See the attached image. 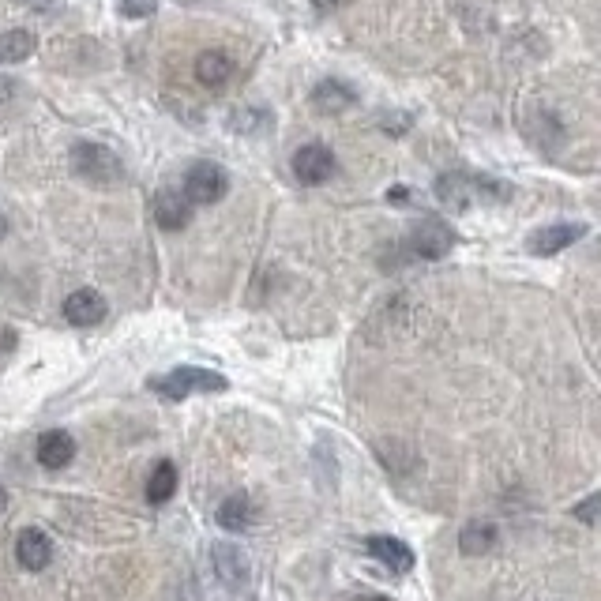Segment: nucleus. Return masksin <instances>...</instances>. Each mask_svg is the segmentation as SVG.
I'll return each mask as SVG.
<instances>
[{
  "label": "nucleus",
  "instance_id": "f257e3e1",
  "mask_svg": "<svg viewBox=\"0 0 601 601\" xmlns=\"http://www.w3.org/2000/svg\"><path fill=\"white\" fill-rule=\"evenodd\" d=\"M436 196L444 207L451 211H466V207H474V203H500L511 196L508 185H500L496 177H466V173H444L440 181H436Z\"/></svg>",
  "mask_w": 601,
  "mask_h": 601
},
{
  "label": "nucleus",
  "instance_id": "f03ea898",
  "mask_svg": "<svg viewBox=\"0 0 601 601\" xmlns=\"http://www.w3.org/2000/svg\"><path fill=\"white\" fill-rule=\"evenodd\" d=\"M147 387L170 402H181L188 395H211V391H226V376H218L200 365H181V369L166 372V376H151Z\"/></svg>",
  "mask_w": 601,
  "mask_h": 601
},
{
  "label": "nucleus",
  "instance_id": "7ed1b4c3",
  "mask_svg": "<svg viewBox=\"0 0 601 601\" xmlns=\"http://www.w3.org/2000/svg\"><path fill=\"white\" fill-rule=\"evenodd\" d=\"M72 173L94 188H117L124 181L121 158L102 143H76L72 147Z\"/></svg>",
  "mask_w": 601,
  "mask_h": 601
},
{
  "label": "nucleus",
  "instance_id": "20e7f679",
  "mask_svg": "<svg viewBox=\"0 0 601 601\" xmlns=\"http://www.w3.org/2000/svg\"><path fill=\"white\" fill-rule=\"evenodd\" d=\"M185 200L196 207H211V203H218L226 192H230V173L222 170L218 162H196L192 170L185 173Z\"/></svg>",
  "mask_w": 601,
  "mask_h": 601
},
{
  "label": "nucleus",
  "instance_id": "39448f33",
  "mask_svg": "<svg viewBox=\"0 0 601 601\" xmlns=\"http://www.w3.org/2000/svg\"><path fill=\"white\" fill-rule=\"evenodd\" d=\"M207 560H211V571L222 579V586H230V590H241V586H248V579H252L248 556L241 553L237 545H230V541H215V545L207 549Z\"/></svg>",
  "mask_w": 601,
  "mask_h": 601
},
{
  "label": "nucleus",
  "instance_id": "423d86ee",
  "mask_svg": "<svg viewBox=\"0 0 601 601\" xmlns=\"http://www.w3.org/2000/svg\"><path fill=\"white\" fill-rule=\"evenodd\" d=\"M451 245H455V233L440 218H421L414 226V233H410V248H414V256H421V260H444L447 252H451Z\"/></svg>",
  "mask_w": 601,
  "mask_h": 601
},
{
  "label": "nucleus",
  "instance_id": "0eeeda50",
  "mask_svg": "<svg viewBox=\"0 0 601 601\" xmlns=\"http://www.w3.org/2000/svg\"><path fill=\"white\" fill-rule=\"evenodd\" d=\"M335 173V155L324 143H305L297 155H293V177L301 185H324Z\"/></svg>",
  "mask_w": 601,
  "mask_h": 601
},
{
  "label": "nucleus",
  "instance_id": "6e6552de",
  "mask_svg": "<svg viewBox=\"0 0 601 601\" xmlns=\"http://www.w3.org/2000/svg\"><path fill=\"white\" fill-rule=\"evenodd\" d=\"M579 237H586L583 222H556V226H541V230L530 233L526 252H530V256H556V252H564V248L575 245Z\"/></svg>",
  "mask_w": 601,
  "mask_h": 601
},
{
  "label": "nucleus",
  "instance_id": "1a4fd4ad",
  "mask_svg": "<svg viewBox=\"0 0 601 601\" xmlns=\"http://www.w3.org/2000/svg\"><path fill=\"white\" fill-rule=\"evenodd\" d=\"M365 553H369L376 564H384L391 575H406V571L414 568V549L399 538H387V534L365 538Z\"/></svg>",
  "mask_w": 601,
  "mask_h": 601
},
{
  "label": "nucleus",
  "instance_id": "9d476101",
  "mask_svg": "<svg viewBox=\"0 0 601 601\" xmlns=\"http://www.w3.org/2000/svg\"><path fill=\"white\" fill-rule=\"evenodd\" d=\"M106 297L98 290H76L68 301H64V320L72 327H94V324H102L106 320Z\"/></svg>",
  "mask_w": 601,
  "mask_h": 601
},
{
  "label": "nucleus",
  "instance_id": "9b49d317",
  "mask_svg": "<svg viewBox=\"0 0 601 601\" xmlns=\"http://www.w3.org/2000/svg\"><path fill=\"white\" fill-rule=\"evenodd\" d=\"M151 211H155V222L162 230H185L188 222H192V203L185 200V192H177V188H162L151 203Z\"/></svg>",
  "mask_w": 601,
  "mask_h": 601
},
{
  "label": "nucleus",
  "instance_id": "f8f14e48",
  "mask_svg": "<svg viewBox=\"0 0 601 601\" xmlns=\"http://www.w3.org/2000/svg\"><path fill=\"white\" fill-rule=\"evenodd\" d=\"M16 560H19V568L23 571H46L49 560H53V541H49L42 530H34V526L19 530Z\"/></svg>",
  "mask_w": 601,
  "mask_h": 601
},
{
  "label": "nucleus",
  "instance_id": "ddd939ff",
  "mask_svg": "<svg viewBox=\"0 0 601 601\" xmlns=\"http://www.w3.org/2000/svg\"><path fill=\"white\" fill-rule=\"evenodd\" d=\"M76 459V440H72V432L64 429H49L38 436V463L46 466V470H61Z\"/></svg>",
  "mask_w": 601,
  "mask_h": 601
},
{
  "label": "nucleus",
  "instance_id": "4468645a",
  "mask_svg": "<svg viewBox=\"0 0 601 601\" xmlns=\"http://www.w3.org/2000/svg\"><path fill=\"white\" fill-rule=\"evenodd\" d=\"M215 519H218V526H222V530L241 534V530H248V526H252V519H256V504H252V496L233 493V496H226V500L218 504Z\"/></svg>",
  "mask_w": 601,
  "mask_h": 601
},
{
  "label": "nucleus",
  "instance_id": "2eb2a0df",
  "mask_svg": "<svg viewBox=\"0 0 601 601\" xmlns=\"http://www.w3.org/2000/svg\"><path fill=\"white\" fill-rule=\"evenodd\" d=\"M354 102H357V91L350 83H342V79H324V83H316V91H312V106L320 109V113H346Z\"/></svg>",
  "mask_w": 601,
  "mask_h": 601
},
{
  "label": "nucleus",
  "instance_id": "dca6fc26",
  "mask_svg": "<svg viewBox=\"0 0 601 601\" xmlns=\"http://www.w3.org/2000/svg\"><path fill=\"white\" fill-rule=\"evenodd\" d=\"M496 523H489V519H474V523L463 526V534H459V549H463L466 556H481L489 553V549H496Z\"/></svg>",
  "mask_w": 601,
  "mask_h": 601
},
{
  "label": "nucleus",
  "instance_id": "f3484780",
  "mask_svg": "<svg viewBox=\"0 0 601 601\" xmlns=\"http://www.w3.org/2000/svg\"><path fill=\"white\" fill-rule=\"evenodd\" d=\"M230 76H233V61L222 53V49H207V53H200V61H196V79H200L203 87H222Z\"/></svg>",
  "mask_w": 601,
  "mask_h": 601
},
{
  "label": "nucleus",
  "instance_id": "a211bd4d",
  "mask_svg": "<svg viewBox=\"0 0 601 601\" xmlns=\"http://www.w3.org/2000/svg\"><path fill=\"white\" fill-rule=\"evenodd\" d=\"M173 493H177V466H173L170 459H162V463L147 474V500H151V504H166V500H173Z\"/></svg>",
  "mask_w": 601,
  "mask_h": 601
},
{
  "label": "nucleus",
  "instance_id": "6ab92c4d",
  "mask_svg": "<svg viewBox=\"0 0 601 601\" xmlns=\"http://www.w3.org/2000/svg\"><path fill=\"white\" fill-rule=\"evenodd\" d=\"M34 34L31 31H8L4 38H0V61L4 64H19V61H27L34 53Z\"/></svg>",
  "mask_w": 601,
  "mask_h": 601
},
{
  "label": "nucleus",
  "instance_id": "aec40b11",
  "mask_svg": "<svg viewBox=\"0 0 601 601\" xmlns=\"http://www.w3.org/2000/svg\"><path fill=\"white\" fill-rule=\"evenodd\" d=\"M267 121V113H233V128L237 132H256Z\"/></svg>",
  "mask_w": 601,
  "mask_h": 601
},
{
  "label": "nucleus",
  "instance_id": "412c9836",
  "mask_svg": "<svg viewBox=\"0 0 601 601\" xmlns=\"http://www.w3.org/2000/svg\"><path fill=\"white\" fill-rule=\"evenodd\" d=\"M155 0H121V16H151Z\"/></svg>",
  "mask_w": 601,
  "mask_h": 601
},
{
  "label": "nucleus",
  "instance_id": "4be33fe9",
  "mask_svg": "<svg viewBox=\"0 0 601 601\" xmlns=\"http://www.w3.org/2000/svg\"><path fill=\"white\" fill-rule=\"evenodd\" d=\"M571 515H575V519H583V523H594V515H598V493L586 496L579 508H571Z\"/></svg>",
  "mask_w": 601,
  "mask_h": 601
},
{
  "label": "nucleus",
  "instance_id": "5701e85b",
  "mask_svg": "<svg viewBox=\"0 0 601 601\" xmlns=\"http://www.w3.org/2000/svg\"><path fill=\"white\" fill-rule=\"evenodd\" d=\"M16 91H19V87H16V79H4V76H0V109L8 106L12 98H16Z\"/></svg>",
  "mask_w": 601,
  "mask_h": 601
},
{
  "label": "nucleus",
  "instance_id": "b1692460",
  "mask_svg": "<svg viewBox=\"0 0 601 601\" xmlns=\"http://www.w3.org/2000/svg\"><path fill=\"white\" fill-rule=\"evenodd\" d=\"M16 4H27L34 12H57L61 8V0H16Z\"/></svg>",
  "mask_w": 601,
  "mask_h": 601
},
{
  "label": "nucleus",
  "instance_id": "393cba45",
  "mask_svg": "<svg viewBox=\"0 0 601 601\" xmlns=\"http://www.w3.org/2000/svg\"><path fill=\"white\" fill-rule=\"evenodd\" d=\"M312 4H316V8H320V12H331V8H342V4H346V0H312Z\"/></svg>",
  "mask_w": 601,
  "mask_h": 601
},
{
  "label": "nucleus",
  "instance_id": "a878e982",
  "mask_svg": "<svg viewBox=\"0 0 601 601\" xmlns=\"http://www.w3.org/2000/svg\"><path fill=\"white\" fill-rule=\"evenodd\" d=\"M4 511H8V493L0 489V515H4Z\"/></svg>",
  "mask_w": 601,
  "mask_h": 601
},
{
  "label": "nucleus",
  "instance_id": "bb28decb",
  "mask_svg": "<svg viewBox=\"0 0 601 601\" xmlns=\"http://www.w3.org/2000/svg\"><path fill=\"white\" fill-rule=\"evenodd\" d=\"M4 233H8V222H4V215H0V237H4Z\"/></svg>",
  "mask_w": 601,
  "mask_h": 601
},
{
  "label": "nucleus",
  "instance_id": "cd10ccee",
  "mask_svg": "<svg viewBox=\"0 0 601 601\" xmlns=\"http://www.w3.org/2000/svg\"><path fill=\"white\" fill-rule=\"evenodd\" d=\"M369 601H391V598H369Z\"/></svg>",
  "mask_w": 601,
  "mask_h": 601
}]
</instances>
